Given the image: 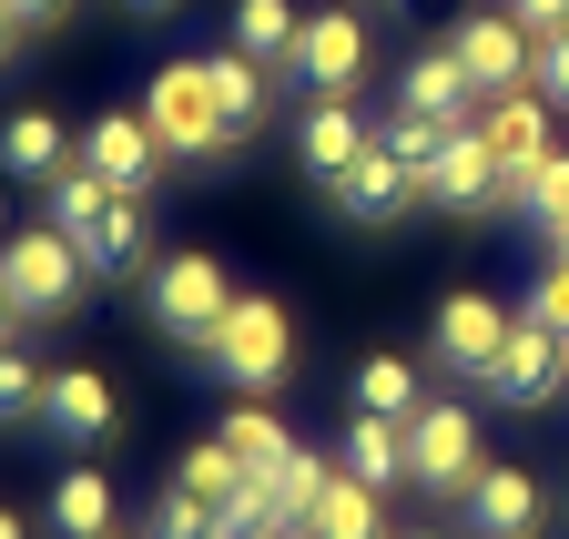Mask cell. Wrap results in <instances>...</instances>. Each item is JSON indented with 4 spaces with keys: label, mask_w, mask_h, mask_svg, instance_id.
I'll return each instance as SVG.
<instances>
[{
    "label": "cell",
    "mask_w": 569,
    "mask_h": 539,
    "mask_svg": "<svg viewBox=\"0 0 569 539\" xmlns=\"http://www.w3.org/2000/svg\"><path fill=\"white\" fill-rule=\"evenodd\" d=\"M0 286H11L21 326H61V316H82L92 264H82V244L61 224H21V234H0Z\"/></svg>",
    "instance_id": "1"
},
{
    "label": "cell",
    "mask_w": 569,
    "mask_h": 539,
    "mask_svg": "<svg viewBox=\"0 0 569 539\" xmlns=\"http://www.w3.org/2000/svg\"><path fill=\"white\" fill-rule=\"evenodd\" d=\"M203 367L234 377L244 397H274L284 377H296V326H284V306L274 296H234V316L203 336Z\"/></svg>",
    "instance_id": "2"
},
{
    "label": "cell",
    "mask_w": 569,
    "mask_h": 539,
    "mask_svg": "<svg viewBox=\"0 0 569 539\" xmlns=\"http://www.w3.org/2000/svg\"><path fill=\"white\" fill-rule=\"evenodd\" d=\"M142 306H153V326L173 336V347H193V357H203V336L234 316V276H224L203 244H183V254H163L153 276H142Z\"/></svg>",
    "instance_id": "3"
},
{
    "label": "cell",
    "mask_w": 569,
    "mask_h": 539,
    "mask_svg": "<svg viewBox=\"0 0 569 539\" xmlns=\"http://www.w3.org/2000/svg\"><path fill=\"white\" fill-rule=\"evenodd\" d=\"M142 122L163 132V153H173V163H213V153H234L224 102H213V72H203V61H163L153 92H142Z\"/></svg>",
    "instance_id": "4"
},
{
    "label": "cell",
    "mask_w": 569,
    "mask_h": 539,
    "mask_svg": "<svg viewBox=\"0 0 569 539\" xmlns=\"http://www.w3.org/2000/svg\"><path fill=\"white\" fill-rule=\"evenodd\" d=\"M407 458H417V489L427 499H468V479L488 468L478 408H468V397H427V408L407 418Z\"/></svg>",
    "instance_id": "5"
},
{
    "label": "cell",
    "mask_w": 569,
    "mask_h": 539,
    "mask_svg": "<svg viewBox=\"0 0 569 539\" xmlns=\"http://www.w3.org/2000/svg\"><path fill=\"white\" fill-rule=\"evenodd\" d=\"M559 387H569V336H559L549 316H519V326H509V347H498V367L478 377L488 408H549Z\"/></svg>",
    "instance_id": "6"
},
{
    "label": "cell",
    "mask_w": 569,
    "mask_h": 539,
    "mask_svg": "<svg viewBox=\"0 0 569 539\" xmlns=\"http://www.w3.org/2000/svg\"><path fill=\"white\" fill-rule=\"evenodd\" d=\"M509 306L498 296H478V286H458V296H438V326H427V367L438 377H488L498 367V347H509Z\"/></svg>",
    "instance_id": "7"
},
{
    "label": "cell",
    "mask_w": 569,
    "mask_h": 539,
    "mask_svg": "<svg viewBox=\"0 0 569 539\" xmlns=\"http://www.w3.org/2000/svg\"><path fill=\"white\" fill-rule=\"evenodd\" d=\"M367 61H377L367 11H306L296 51H284V82H306V92H356V82H367Z\"/></svg>",
    "instance_id": "8"
},
{
    "label": "cell",
    "mask_w": 569,
    "mask_h": 539,
    "mask_svg": "<svg viewBox=\"0 0 569 539\" xmlns=\"http://www.w3.org/2000/svg\"><path fill=\"white\" fill-rule=\"evenodd\" d=\"M448 51L468 61V82L498 102V92H519L529 72H539V31L519 21V11H468L458 31H448Z\"/></svg>",
    "instance_id": "9"
},
{
    "label": "cell",
    "mask_w": 569,
    "mask_h": 539,
    "mask_svg": "<svg viewBox=\"0 0 569 539\" xmlns=\"http://www.w3.org/2000/svg\"><path fill=\"white\" fill-rule=\"evenodd\" d=\"M82 163L112 183V193H142L153 204V183L173 173V153H163V132L142 122V112H102V122H82Z\"/></svg>",
    "instance_id": "10"
},
{
    "label": "cell",
    "mask_w": 569,
    "mask_h": 539,
    "mask_svg": "<svg viewBox=\"0 0 569 539\" xmlns=\"http://www.w3.org/2000/svg\"><path fill=\"white\" fill-rule=\"evenodd\" d=\"M397 112H417V122H438V132H478V112H488V92L468 82V61L438 41V51H407V72H397Z\"/></svg>",
    "instance_id": "11"
},
{
    "label": "cell",
    "mask_w": 569,
    "mask_h": 539,
    "mask_svg": "<svg viewBox=\"0 0 569 539\" xmlns=\"http://www.w3.org/2000/svg\"><path fill=\"white\" fill-rule=\"evenodd\" d=\"M458 509H468V529H478V539H539V529H549V489L529 479L519 458H488L478 479H468V499H458Z\"/></svg>",
    "instance_id": "12"
},
{
    "label": "cell",
    "mask_w": 569,
    "mask_h": 539,
    "mask_svg": "<svg viewBox=\"0 0 569 539\" xmlns=\"http://www.w3.org/2000/svg\"><path fill=\"white\" fill-rule=\"evenodd\" d=\"M417 204L427 214H498V153H488V132H448V153L417 173Z\"/></svg>",
    "instance_id": "13"
},
{
    "label": "cell",
    "mask_w": 569,
    "mask_h": 539,
    "mask_svg": "<svg viewBox=\"0 0 569 539\" xmlns=\"http://www.w3.org/2000/svg\"><path fill=\"white\" fill-rule=\"evenodd\" d=\"M41 428H51L61 448H102V438L122 428L112 377H102V367H51V387H41Z\"/></svg>",
    "instance_id": "14"
},
{
    "label": "cell",
    "mask_w": 569,
    "mask_h": 539,
    "mask_svg": "<svg viewBox=\"0 0 569 539\" xmlns=\"http://www.w3.org/2000/svg\"><path fill=\"white\" fill-rule=\"evenodd\" d=\"M377 143V122L356 112V92H306V122H296V153H306V173L316 183H336L356 153Z\"/></svg>",
    "instance_id": "15"
},
{
    "label": "cell",
    "mask_w": 569,
    "mask_h": 539,
    "mask_svg": "<svg viewBox=\"0 0 569 539\" xmlns=\"http://www.w3.org/2000/svg\"><path fill=\"white\" fill-rule=\"evenodd\" d=\"M326 193H336V214H346V224H397V214L417 204V173H407L387 143H367V153H356Z\"/></svg>",
    "instance_id": "16"
},
{
    "label": "cell",
    "mask_w": 569,
    "mask_h": 539,
    "mask_svg": "<svg viewBox=\"0 0 569 539\" xmlns=\"http://www.w3.org/2000/svg\"><path fill=\"white\" fill-rule=\"evenodd\" d=\"M336 458H346V479H367V489H417V458H407V418H377V408H356L336 428Z\"/></svg>",
    "instance_id": "17"
},
{
    "label": "cell",
    "mask_w": 569,
    "mask_h": 539,
    "mask_svg": "<svg viewBox=\"0 0 569 539\" xmlns=\"http://www.w3.org/2000/svg\"><path fill=\"white\" fill-rule=\"evenodd\" d=\"M92 276H153V244H142V193H112L92 224H71Z\"/></svg>",
    "instance_id": "18"
},
{
    "label": "cell",
    "mask_w": 569,
    "mask_h": 539,
    "mask_svg": "<svg viewBox=\"0 0 569 539\" xmlns=\"http://www.w3.org/2000/svg\"><path fill=\"white\" fill-rule=\"evenodd\" d=\"M203 72H213V102H224V132L244 143V132H264V112H274V61H254V51H203Z\"/></svg>",
    "instance_id": "19"
},
{
    "label": "cell",
    "mask_w": 569,
    "mask_h": 539,
    "mask_svg": "<svg viewBox=\"0 0 569 539\" xmlns=\"http://www.w3.org/2000/svg\"><path fill=\"white\" fill-rule=\"evenodd\" d=\"M71 153H82V143H61V112H41V102H21L11 122H0V163H11L21 183H51V173H71Z\"/></svg>",
    "instance_id": "20"
},
{
    "label": "cell",
    "mask_w": 569,
    "mask_h": 539,
    "mask_svg": "<svg viewBox=\"0 0 569 539\" xmlns=\"http://www.w3.org/2000/svg\"><path fill=\"white\" fill-rule=\"evenodd\" d=\"M213 438H224L244 468H254V479H274V468L284 458H296V428H284L274 408H264V397H234V408H224V428H213Z\"/></svg>",
    "instance_id": "21"
},
{
    "label": "cell",
    "mask_w": 569,
    "mask_h": 539,
    "mask_svg": "<svg viewBox=\"0 0 569 539\" xmlns=\"http://www.w3.org/2000/svg\"><path fill=\"white\" fill-rule=\"evenodd\" d=\"M306 539H397L387 529V489H367V479H346V468H336V489L316 499Z\"/></svg>",
    "instance_id": "22"
},
{
    "label": "cell",
    "mask_w": 569,
    "mask_h": 539,
    "mask_svg": "<svg viewBox=\"0 0 569 539\" xmlns=\"http://www.w3.org/2000/svg\"><path fill=\"white\" fill-rule=\"evenodd\" d=\"M356 408H377V418H417V408H427V377H417V357L367 347V357H356Z\"/></svg>",
    "instance_id": "23"
},
{
    "label": "cell",
    "mask_w": 569,
    "mask_h": 539,
    "mask_svg": "<svg viewBox=\"0 0 569 539\" xmlns=\"http://www.w3.org/2000/svg\"><path fill=\"white\" fill-rule=\"evenodd\" d=\"M51 529H61V539H112V529H122L102 468H61V489H51Z\"/></svg>",
    "instance_id": "24"
},
{
    "label": "cell",
    "mask_w": 569,
    "mask_h": 539,
    "mask_svg": "<svg viewBox=\"0 0 569 539\" xmlns=\"http://www.w3.org/2000/svg\"><path fill=\"white\" fill-rule=\"evenodd\" d=\"M224 539H306V519H296V499L274 479H244L234 509H224Z\"/></svg>",
    "instance_id": "25"
},
{
    "label": "cell",
    "mask_w": 569,
    "mask_h": 539,
    "mask_svg": "<svg viewBox=\"0 0 569 539\" xmlns=\"http://www.w3.org/2000/svg\"><path fill=\"white\" fill-rule=\"evenodd\" d=\"M296 31H306L296 0H234V51L274 61V72H284V51H296Z\"/></svg>",
    "instance_id": "26"
},
{
    "label": "cell",
    "mask_w": 569,
    "mask_h": 539,
    "mask_svg": "<svg viewBox=\"0 0 569 539\" xmlns=\"http://www.w3.org/2000/svg\"><path fill=\"white\" fill-rule=\"evenodd\" d=\"M173 479H183L193 499H213V509H234V489L254 479V468H244V458H234L224 438H193V448H183V468H173Z\"/></svg>",
    "instance_id": "27"
},
{
    "label": "cell",
    "mask_w": 569,
    "mask_h": 539,
    "mask_svg": "<svg viewBox=\"0 0 569 539\" xmlns=\"http://www.w3.org/2000/svg\"><path fill=\"white\" fill-rule=\"evenodd\" d=\"M142 539H224V509H213V499H193L183 479L153 499V519H142Z\"/></svg>",
    "instance_id": "28"
},
{
    "label": "cell",
    "mask_w": 569,
    "mask_h": 539,
    "mask_svg": "<svg viewBox=\"0 0 569 539\" xmlns=\"http://www.w3.org/2000/svg\"><path fill=\"white\" fill-rule=\"evenodd\" d=\"M519 214H529V224H559V214H569V143L529 163V193H519Z\"/></svg>",
    "instance_id": "29"
},
{
    "label": "cell",
    "mask_w": 569,
    "mask_h": 539,
    "mask_svg": "<svg viewBox=\"0 0 569 539\" xmlns=\"http://www.w3.org/2000/svg\"><path fill=\"white\" fill-rule=\"evenodd\" d=\"M377 143H387L407 173H427V163L448 153V132H438V122H417V112H387V122H377Z\"/></svg>",
    "instance_id": "30"
},
{
    "label": "cell",
    "mask_w": 569,
    "mask_h": 539,
    "mask_svg": "<svg viewBox=\"0 0 569 539\" xmlns=\"http://www.w3.org/2000/svg\"><path fill=\"white\" fill-rule=\"evenodd\" d=\"M41 387H51V367H31L21 347H0V418H41Z\"/></svg>",
    "instance_id": "31"
},
{
    "label": "cell",
    "mask_w": 569,
    "mask_h": 539,
    "mask_svg": "<svg viewBox=\"0 0 569 539\" xmlns=\"http://www.w3.org/2000/svg\"><path fill=\"white\" fill-rule=\"evenodd\" d=\"M274 489H284V499H296V519H316V499L336 489V468H326L316 448H296V458H284V468H274Z\"/></svg>",
    "instance_id": "32"
},
{
    "label": "cell",
    "mask_w": 569,
    "mask_h": 539,
    "mask_svg": "<svg viewBox=\"0 0 569 539\" xmlns=\"http://www.w3.org/2000/svg\"><path fill=\"white\" fill-rule=\"evenodd\" d=\"M529 82H539V92L569 112V31H549V41H539V72H529Z\"/></svg>",
    "instance_id": "33"
},
{
    "label": "cell",
    "mask_w": 569,
    "mask_h": 539,
    "mask_svg": "<svg viewBox=\"0 0 569 539\" xmlns=\"http://www.w3.org/2000/svg\"><path fill=\"white\" fill-rule=\"evenodd\" d=\"M529 316H549V326L569 336V254H549V276H539V296H529Z\"/></svg>",
    "instance_id": "34"
},
{
    "label": "cell",
    "mask_w": 569,
    "mask_h": 539,
    "mask_svg": "<svg viewBox=\"0 0 569 539\" xmlns=\"http://www.w3.org/2000/svg\"><path fill=\"white\" fill-rule=\"evenodd\" d=\"M509 11H519L539 41H549V31H569V0H509Z\"/></svg>",
    "instance_id": "35"
},
{
    "label": "cell",
    "mask_w": 569,
    "mask_h": 539,
    "mask_svg": "<svg viewBox=\"0 0 569 539\" xmlns=\"http://www.w3.org/2000/svg\"><path fill=\"white\" fill-rule=\"evenodd\" d=\"M11 11H21V31H61V21H71V0H11Z\"/></svg>",
    "instance_id": "36"
},
{
    "label": "cell",
    "mask_w": 569,
    "mask_h": 539,
    "mask_svg": "<svg viewBox=\"0 0 569 539\" xmlns=\"http://www.w3.org/2000/svg\"><path fill=\"white\" fill-rule=\"evenodd\" d=\"M21 41H31V31H21V11H11V0H0V72H11V61H21Z\"/></svg>",
    "instance_id": "37"
},
{
    "label": "cell",
    "mask_w": 569,
    "mask_h": 539,
    "mask_svg": "<svg viewBox=\"0 0 569 539\" xmlns=\"http://www.w3.org/2000/svg\"><path fill=\"white\" fill-rule=\"evenodd\" d=\"M0 539H31V519H21V509H0Z\"/></svg>",
    "instance_id": "38"
},
{
    "label": "cell",
    "mask_w": 569,
    "mask_h": 539,
    "mask_svg": "<svg viewBox=\"0 0 569 539\" xmlns=\"http://www.w3.org/2000/svg\"><path fill=\"white\" fill-rule=\"evenodd\" d=\"M11 326H21V306H11V286H0V336H11Z\"/></svg>",
    "instance_id": "39"
},
{
    "label": "cell",
    "mask_w": 569,
    "mask_h": 539,
    "mask_svg": "<svg viewBox=\"0 0 569 539\" xmlns=\"http://www.w3.org/2000/svg\"><path fill=\"white\" fill-rule=\"evenodd\" d=\"M549 254H569V214H559V224H549Z\"/></svg>",
    "instance_id": "40"
},
{
    "label": "cell",
    "mask_w": 569,
    "mask_h": 539,
    "mask_svg": "<svg viewBox=\"0 0 569 539\" xmlns=\"http://www.w3.org/2000/svg\"><path fill=\"white\" fill-rule=\"evenodd\" d=\"M397 539H458V529H397Z\"/></svg>",
    "instance_id": "41"
},
{
    "label": "cell",
    "mask_w": 569,
    "mask_h": 539,
    "mask_svg": "<svg viewBox=\"0 0 569 539\" xmlns=\"http://www.w3.org/2000/svg\"><path fill=\"white\" fill-rule=\"evenodd\" d=\"M122 11H173V0H122Z\"/></svg>",
    "instance_id": "42"
},
{
    "label": "cell",
    "mask_w": 569,
    "mask_h": 539,
    "mask_svg": "<svg viewBox=\"0 0 569 539\" xmlns=\"http://www.w3.org/2000/svg\"><path fill=\"white\" fill-rule=\"evenodd\" d=\"M112 539H132V529H112Z\"/></svg>",
    "instance_id": "43"
},
{
    "label": "cell",
    "mask_w": 569,
    "mask_h": 539,
    "mask_svg": "<svg viewBox=\"0 0 569 539\" xmlns=\"http://www.w3.org/2000/svg\"><path fill=\"white\" fill-rule=\"evenodd\" d=\"M0 347H11V336H0Z\"/></svg>",
    "instance_id": "44"
}]
</instances>
